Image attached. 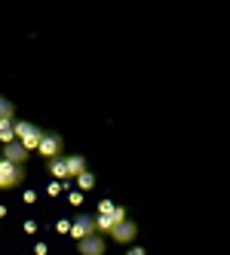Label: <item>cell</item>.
<instances>
[{
  "label": "cell",
  "instance_id": "obj_1",
  "mask_svg": "<svg viewBox=\"0 0 230 255\" xmlns=\"http://www.w3.org/2000/svg\"><path fill=\"white\" fill-rule=\"evenodd\" d=\"M40 138H43V129H40V126H34V123H28V120H15V141H22L28 154L37 151Z\"/></svg>",
  "mask_w": 230,
  "mask_h": 255
},
{
  "label": "cell",
  "instance_id": "obj_2",
  "mask_svg": "<svg viewBox=\"0 0 230 255\" xmlns=\"http://www.w3.org/2000/svg\"><path fill=\"white\" fill-rule=\"evenodd\" d=\"M22 178H25V166H12L0 157V188H15L22 185Z\"/></svg>",
  "mask_w": 230,
  "mask_h": 255
},
{
  "label": "cell",
  "instance_id": "obj_3",
  "mask_svg": "<svg viewBox=\"0 0 230 255\" xmlns=\"http://www.w3.org/2000/svg\"><path fill=\"white\" fill-rule=\"evenodd\" d=\"M95 234V218L92 215H77L74 222H71V237L80 243V240H86V237H92Z\"/></svg>",
  "mask_w": 230,
  "mask_h": 255
},
{
  "label": "cell",
  "instance_id": "obj_4",
  "mask_svg": "<svg viewBox=\"0 0 230 255\" xmlns=\"http://www.w3.org/2000/svg\"><path fill=\"white\" fill-rule=\"evenodd\" d=\"M37 151H40L46 160L59 157V154H62V135H59V132H43V138H40V144H37Z\"/></svg>",
  "mask_w": 230,
  "mask_h": 255
},
{
  "label": "cell",
  "instance_id": "obj_5",
  "mask_svg": "<svg viewBox=\"0 0 230 255\" xmlns=\"http://www.w3.org/2000/svg\"><path fill=\"white\" fill-rule=\"evenodd\" d=\"M0 157H3L6 163H12V166H25V160H28L31 154L25 151L22 141H9V144H3V154H0Z\"/></svg>",
  "mask_w": 230,
  "mask_h": 255
},
{
  "label": "cell",
  "instance_id": "obj_6",
  "mask_svg": "<svg viewBox=\"0 0 230 255\" xmlns=\"http://www.w3.org/2000/svg\"><path fill=\"white\" fill-rule=\"evenodd\" d=\"M120 222H126V212H123V206H117L111 215H95V231L101 234H111Z\"/></svg>",
  "mask_w": 230,
  "mask_h": 255
},
{
  "label": "cell",
  "instance_id": "obj_7",
  "mask_svg": "<svg viewBox=\"0 0 230 255\" xmlns=\"http://www.w3.org/2000/svg\"><path fill=\"white\" fill-rule=\"evenodd\" d=\"M111 237H114L117 243H132L135 237H138V225H132L129 218H126V222H120V225L111 231Z\"/></svg>",
  "mask_w": 230,
  "mask_h": 255
},
{
  "label": "cell",
  "instance_id": "obj_8",
  "mask_svg": "<svg viewBox=\"0 0 230 255\" xmlns=\"http://www.w3.org/2000/svg\"><path fill=\"white\" fill-rule=\"evenodd\" d=\"M77 246H80V255H104V240L98 234L86 237V240H80Z\"/></svg>",
  "mask_w": 230,
  "mask_h": 255
},
{
  "label": "cell",
  "instance_id": "obj_9",
  "mask_svg": "<svg viewBox=\"0 0 230 255\" xmlns=\"http://www.w3.org/2000/svg\"><path fill=\"white\" fill-rule=\"evenodd\" d=\"M86 172V160L80 157V154H71L68 157V178H77V175H83Z\"/></svg>",
  "mask_w": 230,
  "mask_h": 255
},
{
  "label": "cell",
  "instance_id": "obj_10",
  "mask_svg": "<svg viewBox=\"0 0 230 255\" xmlns=\"http://www.w3.org/2000/svg\"><path fill=\"white\" fill-rule=\"evenodd\" d=\"M49 172L56 175V178H68V157H65V154L52 157V160H49Z\"/></svg>",
  "mask_w": 230,
  "mask_h": 255
},
{
  "label": "cell",
  "instance_id": "obj_11",
  "mask_svg": "<svg viewBox=\"0 0 230 255\" xmlns=\"http://www.w3.org/2000/svg\"><path fill=\"white\" fill-rule=\"evenodd\" d=\"M0 141L3 144L15 141V120H0Z\"/></svg>",
  "mask_w": 230,
  "mask_h": 255
},
{
  "label": "cell",
  "instance_id": "obj_12",
  "mask_svg": "<svg viewBox=\"0 0 230 255\" xmlns=\"http://www.w3.org/2000/svg\"><path fill=\"white\" fill-rule=\"evenodd\" d=\"M0 120H15V105L0 96Z\"/></svg>",
  "mask_w": 230,
  "mask_h": 255
},
{
  "label": "cell",
  "instance_id": "obj_13",
  "mask_svg": "<svg viewBox=\"0 0 230 255\" xmlns=\"http://www.w3.org/2000/svg\"><path fill=\"white\" fill-rule=\"evenodd\" d=\"M77 178H80V188H83V191H89V188L95 185V178H92V172H83V175H77Z\"/></svg>",
  "mask_w": 230,
  "mask_h": 255
},
{
  "label": "cell",
  "instance_id": "obj_14",
  "mask_svg": "<svg viewBox=\"0 0 230 255\" xmlns=\"http://www.w3.org/2000/svg\"><path fill=\"white\" fill-rule=\"evenodd\" d=\"M56 231H59V234H71V222H65V218H62V222L56 225Z\"/></svg>",
  "mask_w": 230,
  "mask_h": 255
},
{
  "label": "cell",
  "instance_id": "obj_15",
  "mask_svg": "<svg viewBox=\"0 0 230 255\" xmlns=\"http://www.w3.org/2000/svg\"><path fill=\"white\" fill-rule=\"evenodd\" d=\"M129 255H145V249H129Z\"/></svg>",
  "mask_w": 230,
  "mask_h": 255
}]
</instances>
